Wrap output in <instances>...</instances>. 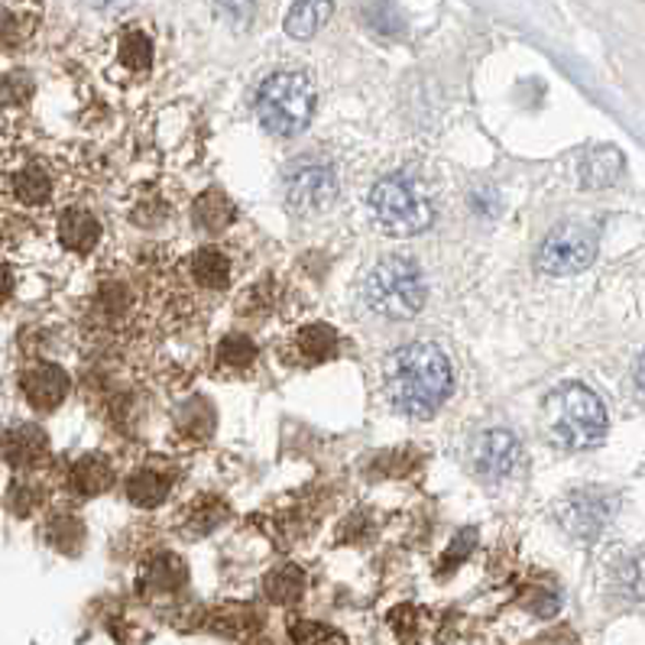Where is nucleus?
Masks as SVG:
<instances>
[{
    "mask_svg": "<svg viewBox=\"0 0 645 645\" xmlns=\"http://www.w3.org/2000/svg\"><path fill=\"white\" fill-rule=\"evenodd\" d=\"M454 389V366L431 341H412L383 360V393L406 419L434 416Z\"/></svg>",
    "mask_w": 645,
    "mask_h": 645,
    "instance_id": "obj_1",
    "label": "nucleus"
},
{
    "mask_svg": "<svg viewBox=\"0 0 645 645\" xmlns=\"http://www.w3.org/2000/svg\"><path fill=\"white\" fill-rule=\"evenodd\" d=\"M542 429L562 451H587L607 438L610 416L603 399L590 386L562 383L542 403Z\"/></svg>",
    "mask_w": 645,
    "mask_h": 645,
    "instance_id": "obj_2",
    "label": "nucleus"
},
{
    "mask_svg": "<svg viewBox=\"0 0 645 645\" xmlns=\"http://www.w3.org/2000/svg\"><path fill=\"white\" fill-rule=\"evenodd\" d=\"M429 298L426 273L409 257L380 260L363 280V302L373 315L386 321H409L422 312Z\"/></svg>",
    "mask_w": 645,
    "mask_h": 645,
    "instance_id": "obj_3",
    "label": "nucleus"
},
{
    "mask_svg": "<svg viewBox=\"0 0 645 645\" xmlns=\"http://www.w3.org/2000/svg\"><path fill=\"white\" fill-rule=\"evenodd\" d=\"M370 215L389 237H416L431 227L434 208L419 179L409 172H389L370 189Z\"/></svg>",
    "mask_w": 645,
    "mask_h": 645,
    "instance_id": "obj_4",
    "label": "nucleus"
},
{
    "mask_svg": "<svg viewBox=\"0 0 645 645\" xmlns=\"http://www.w3.org/2000/svg\"><path fill=\"white\" fill-rule=\"evenodd\" d=\"M315 101H318V94H315V84L308 75L276 72L257 88L253 108H257L263 131H270L276 137H295L312 124Z\"/></svg>",
    "mask_w": 645,
    "mask_h": 645,
    "instance_id": "obj_5",
    "label": "nucleus"
},
{
    "mask_svg": "<svg viewBox=\"0 0 645 645\" xmlns=\"http://www.w3.org/2000/svg\"><path fill=\"white\" fill-rule=\"evenodd\" d=\"M338 169L321 156H295L283 169V195L298 215H318L338 199Z\"/></svg>",
    "mask_w": 645,
    "mask_h": 645,
    "instance_id": "obj_6",
    "label": "nucleus"
},
{
    "mask_svg": "<svg viewBox=\"0 0 645 645\" xmlns=\"http://www.w3.org/2000/svg\"><path fill=\"white\" fill-rule=\"evenodd\" d=\"M597 260V237L584 224H558L548 230V237L539 247V270L548 276H577Z\"/></svg>",
    "mask_w": 645,
    "mask_h": 645,
    "instance_id": "obj_7",
    "label": "nucleus"
},
{
    "mask_svg": "<svg viewBox=\"0 0 645 645\" xmlns=\"http://www.w3.org/2000/svg\"><path fill=\"white\" fill-rule=\"evenodd\" d=\"M613 516H616V497L600 487L574 490L558 506V519H562L565 532H572L580 542H593L597 535H603V529L613 522Z\"/></svg>",
    "mask_w": 645,
    "mask_h": 645,
    "instance_id": "obj_8",
    "label": "nucleus"
},
{
    "mask_svg": "<svg viewBox=\"0 0 645 645\" xmlns=\"http://www.w3.org/2000/svg\"><path fill=\"white\" fill-rule=\"evenodd\" d=\"M519 457H522V444L509 429H487L471 444V471L490 484L506 480L519 467Z\"/></svg>",
    "mask_w": 645,
    "mask_h": 645,
    "instance_id": "obj_9",
    "label": "nucleus"
},
{
    "mask_svg": "<svg viewBox=\"0 0 645 645\" xmlns=\"http://www.w3.org/2000/svg\"><path fill=\"white\" fill-rule=\"evenodd\" d=\"M20 389L26 396V403L36 409V412H53L66 403L69 389H72V380L63 366L56 363H33L23 370L20 376Z\"/></svg>",
    "mask_w": 645,
    "mask_h": 645,
    "instance_id": "obj_10",
    "label": "nucleus"
},
{
    "mask_svg": "<svg viewBox=\"0 0 645 645\" xmlns=\"http://www.w3.org/2000/svg\"><path fill=\"white\" fill-rule=\"evenodd\" d=\"M0 457L13 471H36L49 457V434L33 422L13 426L0 438Z\"/></svg>",
    "mask_w": 645,
    "mask_h": 645,
    "instance_id": "obj_11",
    "label": "nucleus"
},
{
    "mask_svg": "<svg viewBox=\"0 0 645 645\" xmlns=\"http://www.w3.org/2000/svg\"><path fill=\"white\" fill-rule=\"evenodd\" d=\"M623 152L616 146H593L577 162V182L580 189H610L623 176Z\"/></svg>",
    "mask_w": 645,
    "mask_h": 645,
    "instance_id": "obj_12",
    "label": "nucleus"
},
{
    "mask_svg": "<svg viewBox=\"0 0 645 645\" xmlns=\"http://www.w3.org/2000/svg\"><path fill=\"white\" fill-rule=\"evenodd\" d=\"M117 474H114V464L104 457V454H84L72 464V474H69V487H72L78 497H101L114 487Z\"/></svg>",
    "mask_w": 645,
    "mask_h": 645,
    "instance_id": "obj_13",
    "label": "nucleus"
},
{
    "mask_svg": "<svg viewBox=\"0 0 645 645\" xmlns=\"http://www.w3.org/2000/svg\"><path fill=\"white\" fill-rule=\"evenodd\" d=\"M172 484H176V474H169V471H162V467H137V471L127 477L124 494H127V500L134 502V506L152 509V506L166 502Z\"/></svg>",
    "mask_w": 645,
    "mask_h": 645,
    "instance_id": "obj_14",
    "label": "nucleus"
},
{
    "mask_svg": "<svg viewBox=\"0 0 645 645\" xmlns=\"http://www.w3.org/2000/svg\"><path fill=\"white\" fill-rule=\"evenodd\" d=\"M292 348H295L298 363L318 366V363H325V360H331L338 354V331H335L331 325L312 321V325H305L302 331H295Z\"/></svg>",
    "mask_w": 645,
    "mask_h": 645,
    "instance_id": "obj_15",
    "label": "nucleus"
},
{
    "mask_svg": "<svg viewBox=\"0 0 645 645\" xmlns=\"http://www.w3.org/2000/svg\"><path fill=\"white\" fill-rule=\"evenodd\" d=\"M610 590L626 603H645V545L613 565Z\"/></svg>",
    "mask_w": 645,
    "mask_h": 645,
    "instance_id": "obj_16",
    "label": "nucleus"
},
{
    "mask_svg": "<svg viewBox=\"0 0 645 645\" xmlns=\"http://www.w3.org/2000/svg\"><path fill=\"white\" fill-rule=\"evenodd\" d=\"M59 240L72 253H91L101 240V220L84 208H69L59 217Z\"/></svg>",
    "mask_w": 645,
    "mask_h": 645,
    "instance_id": "obj_17",
    "label": "nucleus"
},
{
    "mask_svg": "<svg viewBox=\"0 0 645 645\" xmlns=\"http://www.w3.org/2000/svg\"><path fill=\"white\" fill-rule=\"evenodd\" d=\"M335 0H295L286 13V33L292 39H312L331 16Z\"/></svg>",
    "mask_w": 645,
    "mask_h": 645,
    "instance_id": "obj_18",
    "label": "nucleus"
},
{
    "mask_svg": "<svg viewBox=\"0 0 645 645\" xmlns=\"http://www.w3.org/2000/svg\"><path fill=\"white\" fill-rule=\"evenodd\" d=\"M234 202L220 192V189H208L205 195H199V202L192 205V220L195 227H202L205 234H220L234 224Z\"/></svg>",
    "mask_w": 645,
    "mask_h": 645,
    "instance_id": "obj_19",
    "label": "nucleus"
},
{
    "mask_svg": "<svg viewBox=\"0 0 645 645\" xmlns=\"http://www.w3.org/2000/svg\"><path fill=\"white\" fill-rule=\"evenodd\" d=\"M192 276L195 283L205 288H224L230 283V260L227 253H220L217 247H202L195 257H192Z\"/></svg>",
    "mask_w": 645,
    "mask_h": 645,
    "instance_id": "obj_20",
    "label": "nucleus"
},
{
    "mask_svg": "<svg viewBox=\"0 0 645 645\" xmlns=\"http://www.w3.org/2000/svg\"><path fill=\"white\" fill-rule=\"evenodd\" d=\"M176 429L182 438H189V441H205V438H212V431H215V406L208 403V399H189L182 409H179V419H176Z\"/></svg>",
    "mask_w": 645,
    "mask_h": 645,
    "instance_id": "obj_21",
    "label": "nucleus"
},
{
    "mask_svg": "<svg viewBox=\"0 0 645 645\" xmlns=\"http://www.w3.org/2000/svg\"><path fill=\"white\" fill-rule=\"evenodd\" d=\"M13 195L23 202V205H46L49 195H53V179L43 166H23L16 176H13Z\"/></svg>",
    "mask_w": 645,
    "mask_h": 645,
    "instance_id": "obj_22",
    "label": "nucleus"
},
{
    "mask_svg": "<svg viewBox=\"0 0 645 645\" xmlns=\"http://www.w3.org/2000/svg\"><path fill=\"white\" fill-rule=\"evenodd\" d=\"M263 590L273 603H295L305 593V572L295 565H283V568L267 574Z\"/></svg>",
    "mask_w": 645,
    "mask_h": 645,
    "instance_id": "obj_23",
    "label": "nucleus"
},
{
    "mask_svg": "<svg viewBox=\"0 0 645 645\" xmlns=\"http://www.w3.org/2000/svg\"><path fill=\"white\" fill-rule=\"evenodd\" d=\"M144 584L149 590H176L185 584V565L176 555H156L146 565Z\"/></svg>",
    "mask_w": 645,
    "mask_h": 645,
    "instance_id": "obj_24",
    "label": "nucleus"
},
{
    "mask_svg": "<svg viewBox=\"0 0 645 645\" xmlns=\"http://www.w3.org/2000/svg\"><path fill=\"white\" fill-rule=\"evenodd\" d=\"M224 519H227V502L217 500V497H205L185 512V532L189 535H208Z\"/></svg>",
    "mask_w": 645,
    "mask_h": 645,
    "instance_id": "obj_25",
    "label": "nucleus"
},
{
    "mask_svg": "<svg viewBox=\"0 0 645 645\" xmlns=\"http://www.w3.org/2000/svg\"><path fill=\"white\" fill-rule=\"evenodd\" d=\"M121 63L131 72H146L152 66V39L146 36L140 26H131L121 36Z\"/></svg>",
    "mask_w": 645,
    "mask_h": 645,
    "instance_id": "obj_26",
    "label": "nucleus"
},
{
    "mask_svg": "<svg viewBox=\"0 0 645 645\" xmlns=\"http://www.w3.org/2000/svg\"><path fill=\"white\" fill-rule=\"evenodd\" d=\"M257 360V344L247 335H230L217 344V363L227 370H250Z\"/></svg>",
    "mask_w": 645,
    "mask_h": 645,
    "instance_id": "obj_27",
    "label": "nucleus"
},
{
    "mask_svg": "<svg viewBox=\"0 0 645 645\" xmlns=\"http://www.w3.org/2000/svg\"><path fill=\"white\" fill-rule=\"evenodd\" d=\"M46 539L59 552H78L81 542H84V525L75 516H56L46 529Z\"/></svg>",
    "mask_w": 645,
    "mask_h": 645,
    "instance_id": "obj_28",
    "label": "nucleus"
},
{
    "mask_svg": "<svg viewBox=\"0 0 645 645\" xmlns=\"http://www.w3.org/2000/svg\"><path fill=\"white\" fill-rule=\"evenodd\" d=\"M33 98V78L26 72H10L0 78V104L20 108Z\"/></svg>",
    "mask_w": 645,
    "mask_h": 645,
    "instance_id": "obj_29",
    "label": "nucleus"
},
{
    "mask_svg": "<svg viewBox=\"0 0 645 645\" xmlns=\"http://www.w3.org/2000/svg\"><path fill=\"white\" fill-rule=\"evenodd\" d=\"M33 33V23L13 10H0V49H16Z\"/></svg>",
    "mask_w": 645,
    "mask_h": 645,
    "instance_id": "obj_30",
    "label": "nucleus"
},
{
    "mask_svg": "<svg viewBox=\"0 0 645 645\" xmlns=\"http://www.w3.org/2000/svg\"><path fill=\"white\" fill-rule=\"evenodd\" d=\"M474 545H477V529H461L454 539H451V545H448V552H444V558H441V574H448L454 565H461L471 552H474Z\"/></svg>",
    "mask_w": 645,
    "mask_h": 645,
    "instance_id": "obj_31",
    "label": "nucleus"
},
{
    "mask_svg": "<svg viewBox=\"0 0 645 645\" xmlns=\"http://www.w3.org/2000/svg\"><path fill=\"white\" fill-rule=\"evenodd\" d=\"M7 502L16 516H30L36 506H39V490L36 487H26V484H13L10 494H7Z\"/></svg>",
    "mask_w": 645,
    "mask_h": 645,
    "instance_id": "obj_32",
    "label": "nucleus"
},
{
    "mask_svg": "<svg viewBox=\"0 0 645 645\" xmlns=\"http://www.w3.org/2000/svg\"><path fill=\"white\" fill-rule=\"evenodd\" d=\"M525 607H529L532 613H539V616H552V613L562 607V597H558L555 590H548V587H535V590L529 593Z\"/></svg>",
    "mask_w": 645,
    "mask_h": 645,
    "instance_id": "obj_33",
    "label": "nucleus"
},
{
    "mask_svg": "<svg viewBox=\"0 0 645 645\" xmlns=\"http://www.w3.org/2000/svg\"><path fill=\"white\" fill-rule=\"evenodd\" d=\"M215 3L234 26H247L253 20V0H215Z\"/></svg>",
    "mask_w": 645,
    "mask_h": 645,
    "instance_id": "obj_34",
    "label": "nucleus"
},
{
    "mask_svg": "<svg viewBox=\"0 0 645 645\" xmlns=\"http://www.w3.org/2000/svg\"><path fill=\"white\" fill-rule=\"evenodd\" d=\"M325 636V630H318L315 623H292V640L295 645H315Z\"/></svg>",
    "mask_w": 645,
    "mask_h": 645,
    "instance_id": "obj_35",
    "label": "nucleus"
},
{
    "mask_svg": "<svg viewBox=\"0 0 645 645\" xmlns=\"http://www.w3.org/2000/svg\"><path fill=\"white\" fill-rule=\"evenodd\" d=\"M633 383H636V393H640V399L645 403V351L636 358L633 363Z\"/></svg>",
    "mask_w": 645,
    "mask_h": 645,
    "instance_id": "obj_36",
    "label": "nucleus"
},
{
    "mask_svg": "<svg viewBox=\"0 0 645 645\" xmlns=\"http://www.w3.org/2000/svg\"><path fill=\"white\" fill-rule=\"evenodd\" d=\"M13 292V270L7 263H0V302H7Z\"/></svg>",
    "mask_w": 645,
    "mask_h": 645,
    "instance_id": "obj_37",
    "label": "nucleus"
},
{
    "mask_svg": "<svg viewBox=\"0 0 645 645\" xmlns=\"http://www.w3.org/2000/svg\"><path fill=\"white\" fill-rule=\"evenodd\" d=\"M94 7H111V3H117V0H91Z\"/></svg>",
    "mask_w": 645,
    "mask_h": 645,
    "instance_id": "obj_38",
    "label": "nucleus"
}]
</instances>
